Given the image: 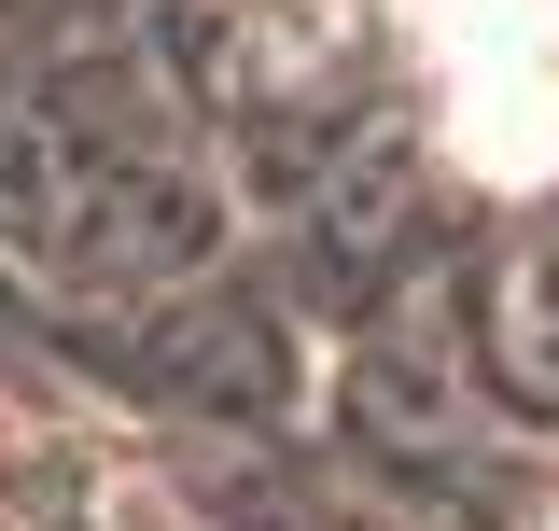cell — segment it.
Masks as SVG:
<instances>
[{"mask_svg": "<svg viewBox=\"0 0 559 531\" xmlns=\"http://www.w3.org/2000/svg\"><path fill=\"white\" fill-rule=\"evenodd\" d=\"M433 113L489 182L559 168V0H419Z\"/></svg>", "mask_w": 559, "mask_h": 531, "instance_id": "cell-1", "label": "cell"}, {"mask_svg": "<svg viewBox=\"0 0 559 531\" xmlns=\"http://www.w3.org/2000/svg\"><path fill=\"white\" fill-rule=\"evenodd\" d=\"M0 518L14 531H182V504L84 434H0Z\"/></svg>", "mask_w": 559, "mask_h": 531, "instance_id": "cell-2", "label": "cell"}]
</instances>
